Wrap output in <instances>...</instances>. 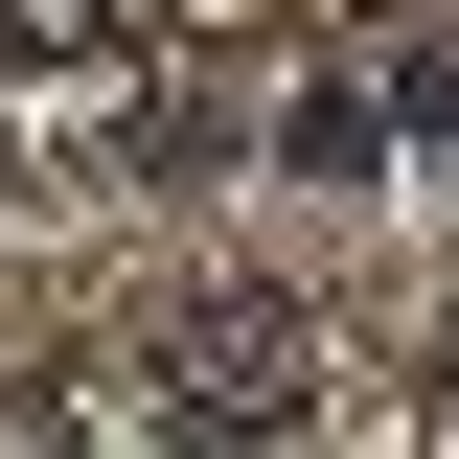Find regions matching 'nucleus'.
I'll list each match as a JSON object with an SVG mask.
<instances>
[{
    "mask_svg": "<svg viewBox=\"0 0 459 459\" xmlns=\"http://www.w3.org/2000/svg\"><path fill=\"white\" fill-rule=\"evenodd\" d=\"M138 413H161V437H276V413H322V322H299V299H161Z\"/></svg>",
    "mask_w": 459,
    "mask_h": 459,
    "instance_id": "1",
    "label": "nucleus"
},
{
    "mask_svg": "<svg viewBox=\"0 0 459 459\" xmlns=\"http://www.w3.org/2000/svg\"><path fill=\"white\" fill-rule=\"evenodd\" d=\"M276 138H299V161H322V184H368V161H391V138H413V92H391V69H322V92L276 115Z\"/></svg>",
    "mask_w": 459,
    "mask_h": 459,
    "instance_id": "2",
    "label": "nucleus"
},
{
    "mask_svg": "<svg viewBox=\"0 0 459 459\" xmlns=\"http://www.w3.org/2000/svg\"><path fill=\"white\" fill-rule=\"evenodd\" d=\"M115 47V0H0V69H92Z\"/></svg>",
    "mask_w": 459,
    "mask_h": 459,
    "instance_id": "3",
    "label": "nucleus"
},
{
    "mask_svg": "<svg viewBox=\"0 0 459 459\" xmlns=\"http://www.w3.org/2000/svg\"><path fill=\"white\" fill-rule=\"evenodd\" d=\"M0 459H69V368L47 344H0Z\"/></svg>",
    "mask_w": 459,
    "mask_h": 459,
    "instance_id": "4",
    "label": "nucleus"
},
{
    "mask_svg": "<svg viewBox=\"0 0 459 459\" xmlns=\"http://www.w3.org/2000/svg\"><path fill=\"white\" fill-rule=\"evenodd\" d=\"M437 413H459V344H437Z\"/></svg>",
    "mask_w": 459,
    "mask_h": 459,
    "instance_id": "5",
    "label": "nucleus"
}]
</instances>
